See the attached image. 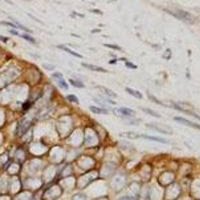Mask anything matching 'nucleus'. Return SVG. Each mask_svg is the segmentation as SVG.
<instances>
[{"mask_svg": "<svg viewBox=\"0 0 200 200\" xmlns=\"http://www.w3.org/2000/svg\"><path fill=\"white\" fill-rule=\"evenodd\" d=\"M168 12L171 13V14H173L174 16L177 17L178 19L183 20V21H187V22H192L193 19H194L191 14H189L186 11H182V10H178V11H176V13H173V12H170V11H168Z\"/></svg>", "mask_w": 200, "mask_h": 200, "instance_id": "2", "label": "nucleus"}, {"mask_svg": "<svg viewBox=\"0 0 200 200\" xmlns=\"http://www.w3.org/2000/svg\"><path fill=\"white\" fill-rule=\"evenodd\" d=\"M91 12H94V13H97V14H102V12L99 10H91Z\"/></svg>", "mask_w": 200, "mask_h": 200, "instance_id": "26", "label": "nucleus"}, {"mask_svg": "<svg viewBox=\"0 0 200 200\" xmlns=\"http://www.w3.org/2000/svg\"><path fill=\"white\" fill-rule=\"evenodd\" d=\"M119 200H134L132 197H130V196H125V197H122V198H120Z\"/></svg>", "mask_w": 200, "mask_h": 200, "instance_id": "24", "label": "nucleus"}, {"mask_svg": "<svg viewBox=\"0 0 200 200\" xmlns=\"http://www.w3.org/2000/svg\"><path fill=\"white\" fill-rule=\"evenodd\" d=\"M90 111H92L95 114H108V110H106L105 108H100V107H96V106H90L89 107Z\"/></svg>", "mask_w": 200, "mask_h": 200, "instance_id": "9", "label": "nucleus"}, {"mask_svg": "<svg viewBox=\"0 0 200 200\" xmlns=\"http://www.w3.org/2000/svg\"><path fill=\"white\" fill-rule=\"evenodd\" d=\"M140 137H142V138H145V139H148V140H151V141L160 142V143H163V144H168V143H169V141H168V140H166V139H163V138H160V137L149 136V135H140Z\"/></svg>", "mask_w": 200, "mask_h": 200, "instance_id": "7", "label": "nucleus"}, {"mask_svg": "<svg viewBox=\"0 0 200 200\" xmlns=\"http://www.w3.org/2000/svg\"><path fill=\"white\" fill-rule=\"evenodd\" d=\"M72 200H86V196L84 194H81V193H78V194H75L73 196Z\"/></svg>", "mask_w": 200, "mask_h": 200, "instance_id": "17", "label": "nucleus"}, {"mask_svg": "<svg viewBox=\"0 0 200 200\" xmlns=\"http://www.w3.org/2000/svg\"><path fill=\"white\" fill-rule=\"evenodd\" d=\"M187 113H190V114H192L194 117H196V118H198L200 119V112H194V111H187Z\"/></svg>", "mask_w": 200, "mask_h": 200, "instance_id": "21", "label": "nucleus"}, {"mask_svg": "<svg viewBox=\"0 0 200 200\" xmlns=\"http://www.w3.org/2000/svg\"><path fill=\"white\" fill-rule=\"evenodd\" d=\"M43 67H45L46 69H48V70H53L55 66L54 65H49V64H47V63H45V64H43Z\"/></svg>", "mask_w": 200, "mask_h": 200, "instance_id": "23", "label": "nucleus"}, {"mask_svg": "<svg viewBox=\"0 0 200 200\" xmlns=\"http://www.w3.org/2000/svg\"><path fill=\"white\" fill-rule=\"evenodd\" d=\"M125 90L130 94V95H132L133 97L135 98H137V99H141L143 96H142V94H141V92H139V91H137V90H134L132 88H129V87H126L125 88Z\"/></svg>", "mask_w": 200, "mask_h": 200, "instance_id": "10", "label": "nucleus"}, {"mask_svg": "<svg viewBox=\"0 0 200 200\" xmlns=\"http://www.w3.org/2000/svg\"><path fill=\"white\" fill-rule=\"evenodd\" d=\"M146 127H148L150 129L156 130L160 133L163 134H172L173 131L171 129V127L167 126V125H163V124H159V123H152V124H146Z\"/></svg>", "mask_w": 200, "mask_h": 200, "instance_id": "1", "label": "nucleus"}, {"mask_svg": "<svg viewBox=\"0 0 200 200\" xmlns=\"http://www.w3.org/2000/svg\"><path fill=\"white\" fill-rule=\"evenodd\" d=\"M2 24H5V25H8V26H11L13 28H18L16 24H13V23H10V22H1Z\"/></svg>", "mask_w": 200, "mask_h": 200, "instance_id": "22", "label": "nucleus"}, {"mask_svg": "<svg viewBox=\"0 0 200 200\" xmlns=\"http://www.w3.org/2000/svg\"><path fill=\"white\" fill-rule=\"evenodd\" d=\"M57 47H58V48H60V49L64 50V51H66V52H68L69 54H71V55H73V56H75V57H77V58H82V55H80V54H79V53H77V52H74L73 50L69 49V48H67V47H65V46L58 45Z\"/></svg>", "mask_w": 200, "mask_h": 200, "instance_id": "12", "label": "nucleus"}, {"mask_svg": "<svg viewBox=\"0 0 200 200\" xmlns=\"http://www.w3.org/2000/svg\"><path fill=\"white\" fill-rule=\"evenodd\" d=\"M117 112L119 113V114H121L122 116H133L135 115V111L132 110V109H130V108H127V107H120V108H118L117 109Z\"/></svg>", "mask_w": 200, "mask_h": 200, "instance_id": "6", "label": "nucleus"}, {"mask_svg": "<svg viewBox=\"0 0 200 200\" xmlns=\"http://www.w3.org/2000/svg\"><path fill=\"white\" fill-rule=\"evenodd\" d=\"M19 36L22 37V38H24V39H26L27 41H29V42H31V43H35V42H36L34 38H32L31 36H29V35H27V34H19Z\"/></svg>", "mask_w": 200, "mask_h": 200, "instance_id": "15", "label": "nucleus"}, {"mask_svg": "<svg viewBox=\"0 0 200 200\" xmlns=\"http://www.w3.org/2000/svg\"><path fill=\"white\" fill-rule=\"evenodd\" d=\"M174 120H175V121L180 122L181 124L186 125V126L193 127V128H196V129H200V125L196 124V123H194V122H192V121H189V120L185 119V118H183V117H175V118H174Z\"/></svg>", "mask_w": 200, "mask_h": 200, "instance_id": "4", "label": "nucleus"}, {"mask_svg": "<svg viewBox=\"0 0 200 200\" xmlns=\"http://www.w3.org/2000/svg\"><path fill=\"white\" fill-rule=\"evenodd\" d=\"M52 78H54V79L57 81V83H58V85H59L60 87H62V88H64V89H68V85H67L66 81L64 80L63 75H62L61 73H54V74L52 75Z\"/></svg>", "mask_w": 200, "mask_h": 200, "instance_id": "5", "label": "nucleus"}, {"mask_svg": "<svg viewBox=\"0 0 200 200\" xmlns=\"http://www.w3.org/2000/svg\"><path fill=\"white\" fill-rule=\"evenodd\" d=\"M99 89H101L107 96H109V97H113V98H115V97H117V94L116 93H114L112 90H110V89H108V88H106V87H101V86H99L98 87Z\"/></svg>", "mask_w": 200, "mask_h": 200, "instance_id": "13", "label": "nucleus"}, {"mask_svg": "<svg viewBox=\"0 0 200 200\" xmlns=\"http://www.w3.org/2000/svg\"><path fill=\"white\" fill-rule=\"evenodd\" d=\"M9 32L12 34H14V35H19V33L17 32V31H15V30H9Z\"/></svg>", "mask_w": 200, "mask_h": 200, "instance_id": "25", "label": "nucleus"}, {"mask_svg": "<svg viewBox=\"0 0 200 200\" xmlns=\"http://www.w3.org/2000/svg\"><path fill=\"white\" fill-rule=\"evenodd\" d=\"M69 82L72 84L73 86H75V87H79V88H83L84 85L81 82H79V81H75V80H73V79H69Z\"/></svg>", "mask_w": 200, "mask_h": 200, "instance_id": "16", "label": "nucleus"}, {"mask_svg": "<svg viewBox=\"0 0 200 200\" xmlns=\"http://www.w3.org/2000/svg\"><path fill=\"white\" fill-rule=\"evenodd\" d=\"M104 46L109 47V48H112V49H115V50H121V47H119V46H117V45H112V44H104Z\"/></svg>", "mask_w": 200, "mask_h": 200, "instance_id": "19", "label": "nucleus"}, {"mask_svg": "<svg viewBox=\"0 0 200 200\" xmlns=\"http://www.w3.org/2000/svg\"><path fill=\"white\" fill-rule=\"evenodd\" d=\"M82 66L85 68H88L89 70H93V71H97V72H107L106 69L102 68L100 66H96V65H92V64H87V63H82Z\"/></svg>", "mask_w": 200, "mask_h": 200, "instance_id": "8", "label": "nucleus"}, {"mask_svg": "<svg viewBox=\"0 0 200 200\" xmlns=\"http://www.w3.org/2000/svg\"><path fill=\"white\" fill-rule=\"evenodd\" d=\"M125 65L128 67V68H130V69H136V68H137L136 65H134L133 63H130V62H128V61H125Z\"/></svg>", "mask_w": 200, "mask_h": 200, "instance_id": "20", "label": "nucleus"}, {"mask_svg": "<svg viewBox=\"0 0 200 200\" xmlns=\"http://www.w3.org/2000/svg\"><path fill=\"white\" fill-rule=\"evenodd\" d=\"M29 127H30V120L27 118H23L19 122V125H18V134L19 135L24 134Z\"/></svg>", "mask_w": 200, "mask_h": 200, "instance_id": "3", "label": "nucleus"}, {"mask_svg": "<svg viewBox=\"0 0 200 200\" xmlns=\"http://www.w3.org/2000/svg\"><path fill=\"white\" fill-rule=\"evenodd\" d=\"M67 99L69 100V101H71V102H74V103H79V100L78 98L75 96V95H67Z\"/></svg>", "mask_w": 200, "mask_h": 200, "instance_id": "18", "label": "nucleus"}, {"mask_svg": "<svg viewBox=\"0 0 200 200\" xmlns=\"http://www.w3.org/2000/svg\"><path fill=\"white\" fill-rule=\"evenodd\" d=\"M119 135L121 137H125V138H129V139H135V138H139L140 137L139 134L135 133V132H131V131L125 132V133H120Z\"/></svg>", "mask_w": 200, "mask_h": 200, "instance_id": "11", "label": "nucleus"}, {"mask_svg": "<svg viewBox=\"0 0 200 200\" xmlns=\"http://www.w3.org/2000/svg\"><path fill=\"white\" fill-rule=\"evenodd\" d=\"M141 110H142V111H144L145 113H147V114L151 115V116H153V117H161V115H160L159 113H157V112H156V111H154V110L148 109V108L142 107V108H141Z\"/></svg>", "mask_w": 200, "mask_h": 200, "instance_id": "14", "label": "nucleus"}]
</instances>
